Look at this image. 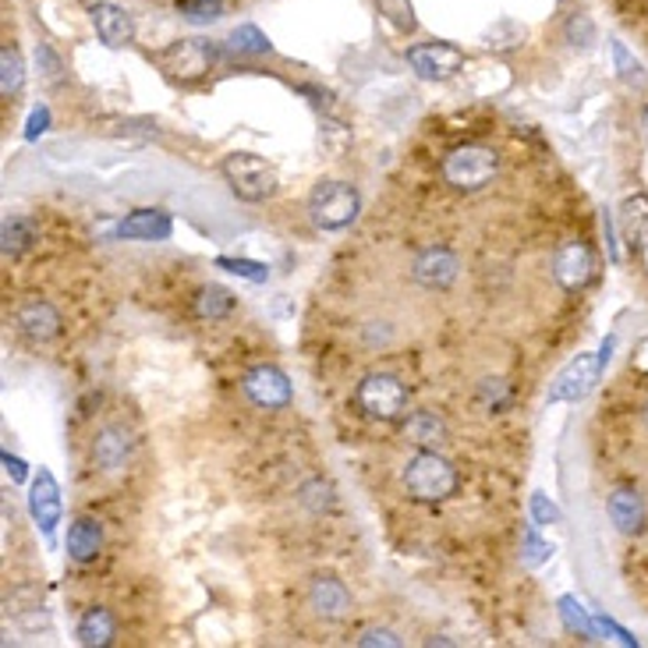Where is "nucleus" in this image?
Returning a JSON list of instances; mask_svg holds the SVG:
<instances>
[{"mask_svg":"<svg viewBox=\"0 0 648 648\" xmlns=\"http://www.w3.org/2000/svg\"><path fill=\"white\" fill-rule=\"evenodd\" d=\"M407 493L422 503H444L457 493V468L436 450H418L404 468Z\"/></svg>","mask_w":648,"mask_h":648,"instance_id":"obj_1","label":"nucleus"},{"mask_svg":"<svg viewBox=\"0 0 648 648\" xmlns=\"http://www.w3.org/2000/svg\"><path fill=\"white\" fill-rule=\"evenodd\" d=\"M500 174V153L482 142H468L444 156V178L457 192H479Z\"/></svg>","mask_w":648,"mask_h":648,"instance_id":"obj_2","label":"nucleus"},{"mask_svg":"<svg viewBox=\"0 0 648 648\" xmlns=\"http://www.w3.org/2000/svg\"><path fill=\"white\" fill-rule=\"evenodd\" d=\"M361 199L347 181H323L309 195V220L320 231H344L358 220Z\"/></svg>","mask_w":648,"mask_h":648,"instance_id":"obj_3","label":"nucleus"},{"mask_svg":"<svg viewBox=\"0 0 648 648\" xmlns=\"http://www.w3.org/2000/svg\"><path fill=\"white\" fill-rule=\"evenodd\" d=\"M224 178L242 202H266L277 192V170L256 153H231L224 160Z\"/></svg>","mask_w":648,"mask_h":648,"instance_id":"obj_4","label":"nucleus"},{"mask_svg":"<svg viewBox=\"0 0 648 648\" xmlns=\"http://www.w3.org/2000/svg\"><path fill=\"white\" fill-rule=\"evenodd\" d=\"M355 404L366 418L393 422V418H401V411L407 407V390H404V383L398 376L369 372L355 390Z\"/></svg>","mask_w":648,"mask_h":648,"instance_id":"obj_5","label":"nucleus"},{"mask_svg":"<svg viewBox=\"0 0 648 648\" xmlns=\"http://www.w3.org/2000/svg\"><path fill=\"white\" fill-rule=\"evenodd\" d=\"M606 361L599 355H578L563 366V372L552 379L549 387V404H578L595 390V383L603 379Z\"/></svg>","mask_w":648,"mask_h":648,"instance_id":"obj_6","label":"nucleus"},{"mask_svg":"<svg viewBox=\"0 0 648 648\" xmlns=\"http://www.w3.org/2000/svg\"><path fill=\"white\" fill-rule=\"evenodd\" d=\"M242 387H245V398L262 411H280V407H288L291 398H294L288 372L277 369V366L248 369L245 379H242Z\"/></svg>","mask_w":648,"mask_h":648,"instance_id":"obj_7","label":"nucleus"},{"mask_svg":"<svg viewBox=\"0 0 648 648\" xmlns=\"http://www.w3.org/2000/svg\"><path fill=\"white\" fill-rule=\"evenodd\" d=\"M465 65V54L450 43H422L407 51V68L425 82H447Z\"/></svg>","mask_w":648,"mask_h":648,"instance_id":"obj_8","label":"nucleus"},{"mask_svg":"<svg viewBox=\"0 0 648 648\" xmlns=\"http://www.w3.org/2000/svg\"><path fill=\"white\" fill-rule=\"evenodd\" d=\"M552 277L563 291H584L595 277V252L584 242H567L552 256Z\"/></svg>","mask_w":648,"mask_h":648,"instance_id":"obj_9","label":"nucleus"},{"mask_svg":"<svg viewBox=\"0 0 648 648\" xmlns=\"http://www.w3.org/2000/svg\"><path fill=\"white\" fill-rule=\"evenodd\" d=\"M213 46L205 40H178L160 54V68L170 78H199L213 65Z\"/></svg>","mask_w":648,"mask_h":648,"instance_id":"obj_10","label":"nucleus"},{"mask_svg":"<svg viewBox=\"0 0 648 648\" xmlns=\"http://www.w3.org/2000/svg\"><path fill=\"white\" fill-rule=\"evenodd\" d=\"M457 273H461V259H457L450 248H439V245L418 252L415 262H411V277L429 291H447L457 280Z\"/></svg>","mask_w":648,"mask_h":648,"instance_id":"obj_11","label":"nucleus"},{"mask_svg":"<svg viewBox=\"0 0 648 648\" xmlns=\"http://www.w3.org/2000/svg\"><path fill=\"white\" fill-rule=\"evenodd\" d=\"M89 19H92V29H97V36L110 46V51H121V46H129L135 40V22L132 14L110 4V0H100V4L89 8Z\"/></svg>","mask_w":648,"mask_h":648,"instance_id":"obj_12","label":"nucleus"},{"mask_svg":"<svg viewBox=\"0 0 648 648\" xmlns=\"http://www.w3.org/2000/svg\"><path fill=\"white\" fill-rule=\"evenodd\" d=\"M14 326H19V334L29 337L33 344H46L60 334V312L51 302L33 298V302H25L19 312H14Z\"/></svg>","mask_w":648,"mask_h":648,"instance_id":"obj_13","label":"nucleus"},{"mask_svg":"<svg viewBox=\"0 0 648 648\" xmlns=\"http://www.w3.org/2000/svg\"><path fill=\"white\" fill-rule=\"evenodd\" d=\"M29 511H33V521L43 528V535H54V528L60 525V489L51 471H40L33 482V493H29Z\"/></svg>","mask_w":648,"mask_h":648,"instance_id":"obj_14","label":"nucleus"},{"mask_svg":"<svg viewBox=\"0 0 648 648\" xmlns=\"http://www.w3.org/2000/svg\"><path fill=\"white\" fill-rule=\"evenodd\" d=\"M174 224L164 210H135L118 224V238L124 242H167Z\"/></svg>","mask_w":648,"mask_h":648,"instance_id":"obj_15","label":"nucleus"},{"mask_svg":"<svg viewBox=\"0 0 648 648\" xmlns=\"http://www.w3.org/2000/svg\"><path fill=\"white\" fill-rule=\"evenodd\" d=\"M129 457H132V439L118 425H107L97 436V447H92V461L103 471V476H121L124 468H129Z\"/></svg>","mask_w":648,"mask_h":648,"instance_id":"obj_16","label":"nucleus"},{"mask_svg":"<svg viewBox=\"0 0 648 648\" xmlns=\"http://www.w3.org/2000/svg\"><path fill=\"white\" fill-rule=\"evenodd\" d=\"M606 507H610V521L616 525V532H624V535H638V532L645 528L648 511H645V500H641L638 489H627V485L613 489Z\"/></svg>","mask_w":648,"mask_h":648,"instance_id":"obj_17","label":"nucleus"},{"mask_svg":"<svg viewBox=\"0 0 648 648\" xmlns=\"http://www.w3.org/2000/svg\"><path fill=\"white\" fill-rule=\"evenodd\" d=\"M309 603L315 616H323V621H340V616H347V610H351V595H347L344 581L337 578H315L309 589Z\"/></svg>","mask_w":648,"mask_h":648,"instance_id":"obj_18","label":"nucleus"},{"mask_svg":"<svg viewBox=\"0 0 648 648\" xmlns=\"http://www.w3.org/2000/svg\"><path fill=\"white\" fill-rule=\"evenodd\" d=\"M103 549V525L97 517H78L68 528V557L75 563H92Z\"/></svg>","mask_w":648,"mask_h":648,"instance_id":"obj_19","label":"nucleus"},{"mask_svg":"<svg viewBox=\"0 0 648 648\" xmlns=\"http://www.w3.org/2000/svg\"><path fill=\"white\" fill-rule=\"evenodd\" d=\"M75 638L82 648H107V645H114L118 638V624H114V616H110V610L103 606H92L82 613V621H78L75 627Z\"/></svg>","mask_w":648,"mask_h":648,"instance_id":"obj_20","label":"nucleus"},{"mask_svg":"<svg viewBox=\"0 0 648 648\" xmlns=\"http://www.w3.org/2000/svg\"><path fill=\"white\" fill-rule=\"evenodd\" d=\"M404 439L418 450H436L439 444H447V422L436 411H415L404 422Z\"/></svg>","mask_w":648,"mask_h":648,"instance_id":"obj_21","label":"nucleus"},{"mask_svg":"<svg viewBox=\"0 0 648 648\" xmlns=\"http://www.w3.org/2000/svg\"><path fill=\"white\" fill-rule=\"evenodd\" d=\"M234 312V294L227 288H216V283H210V288H202L195 294V315L199 320H227V315Z\"/></svg>","mask_w":648,"mask_h":648,"instance_id":"obj_22","label":"nucleus"},{"mask_svg":"<svg viewBox=\"0 0 648 648\" xmlns=\"http://www.w3.org/2000/svg\"><path fill=\"white\" fill-rule=\"evenodd\" d=\"M0 242H4V256H8V259L22 256V252L36 242L33 220H25V216H8L4 227H0Z\"/></svg>","mask_w":648,"mask_h":648,"instance_id":"obj_23","label":"nucleus"},{"mask_svg":"<svg viewBox=\"0 0 648 648\" xmlns=\"http://www.w3.org/2000/svg\"><path fill=\"white\" fill-rule=\"evenodd\" d=\"M25 86V65H22V54L14 51V46H0V92L11 100L19 97Z\"/></svg>","mask_w":648,"mask_h":648,"instance_id":"obj_24","label":"nucleus"},{"mask_svg":"<svg viewBox=\"0 0 648 648\" xmlns=\"http://www.w3.org/2000/svg\"><path fill=\"white\" fill-rule=\"evenodd\" d=\"M610 54H613V68H616V75H621V82H624V86H630V89H648L645 65L627 54V46H624L621 40H613V43H610Z\"/></svg>","mask_w":648,"mask_h":648,"instance_id":"obj_25","label":"nucleus"},{"mask_svg":"<svg viewBox=\"0 0 648 648\" xmlns=\"http://www.w3.org/2000/svg\"><path fill=\"white\" fill-rule=\"evenodd\" d=\"M560 616H563L567 630H574L578 638H584V641H595V638H599L595 616H589V610H584V606L578 603V599L563 595V599H560Z\"/></svg>","mask_w":648,"mask_h":648,"instance_id":"obj_26","label":"nucleus"},{"mask_svg":"<svg viewBox=\"0 0 648 648\" xmlns=\"http://www.w3.org/2000/svg\"><path fill=\"white\" fill-rule=\"evenodd\" d=\"M645 227H648V195H630L621 205V231H624V238L630 245L641 242Z\"/></svg>","mask_w":648,"mask_h":648,"instance_id":"obj_27","label":"nucleus"},{"mask_svg":"<svg viewBox=\"0 0 648 648\" xmlns=\"http://www.w3.org/2000/svg\"><path fill=\"white\" fill-rule=\"evenodd\" d=\"M231 51L238 57H266V54H273V43L266 40L256 25H238L231 33Z\"/></svg>","mask_w":648,"mask_h":648,"instance_id":"obj_28","label":"nucleus"},{"mask_svg":"<svg viewBox=\"0 0 648 648\" xmlns=\"http://www.w3.org/2000/svg\"><path fill=\"white\" fill-rule=\"evenodd\" d=\"M298 500H302L305 511L326 514L329 507H334V485L323 482V479H312V482H305L302 489H298Z\"/></svg>","mask_w":648,"mask_h":648,"instance_id":"obj_29","label":"nucleus"},{"mask_svg":"<svg viewBox=\"0 0 648 648\" xmlns=\"http://www.w3.org/2000/svg\"><path fill=\"white\" fill-rule=\"evenodd\" d=\"M178 11L192 25H210L224 14V0H178Z\"/></svg>","mask_w":648,"mask_h":648,"instance_id":"obj_30","label":"nucleus"},{"mask_svg":"<svg viewBox=\"0 0 648 648\" xmlns=\"http://www.w3.org/2000/svg\"><path fill=\"white\" fill-rule=\"evenodd\" d=\"M539 525H528L525 535H521V563L525 567H539L552 557V546L539 539V532H535Z\"/></svg>","mask_w":648,"mask_h":648,"instance_id":"obj_31","label":"nucleus"},{"mask_svg":"<svg viewBox=\"0 0 648 648\" xmlns=\"http://www.w3.org/2000/svg\"><path fill=\"white\" fill-rule=\"evenodd\" d=\"M220 270H227L234 277H242V280H252V283H266L270 280V266L266 262H252V259H227V256H220L216 259Z\"/></svg>","mask_w":648,"mask_h":648,"instance_id":"obj_32","label":"nucleus"},{"mask_svg":"<svg viewBox=\"0 0 648 648\" xmlns=\"http://www.w3.org/2000/svg\"><path fill=\"white\" fill-rule=\"evenodd\" d=\"M379 14H387L390 25H398L401 33H411L415 29V8H411V0H376Z\"/></svg>","mask_w":648,"mask_h":648,"instance_id":"obj_33","label":"nucleus"},{"mask_svg":"<svg viewBox=\"0 0 648 648\" xmlns=\"http://www.w3.org/2000/svg\"><path fill=\"white\" fill-rule=\"evenodd\" d=\"M479 401L489 411H503V407L511 404V387L503 383V379H485V383L479 387Z\"/></svg>","mask_w":648,"mask_h":648,"instance_id":"obj_34","label":"nucleus"},{"mask_svg":"<svg viewBox=\"0 0 648 648\" xmlns=\"http://www.w3.org/2000/svg\"><path fill=\"white\" fill-rule=\"evenodd\" d=\"M567 40L581 46V51H589V46L595 43V25L589 14H571V22H567Z\"/></svg>","mask_w":648,"mask_h":648,"instance_id":"obj_35","label":"nucleus"},{"mask_svg":"<svg viewBox=\"0 0 648 648\" xmlns=\"http://www.w3.org/2000/svg\"><path fill=\"white\" fill-rule=\"evenodd\" d=\"M376 645H383V648H401V638L393 635L390 627H369V630H361L358 648H376Z\"/></svg>","mask_w":648,"mask_h":648,"instance_id":"obj_36","label":"nucleus"},{"mask_svg":"<svg viewBox=\"0 0 648 648\" xmlns=\"http://www.w3.org/2000/svg\"><path fill=\"white\" fill-rule=\"evenodd\" d=\"M532 521H535V525H557V521H560V511L557 507H552V503L543 496V493H535L532 496Z\"/></svg>","mask_w":648,"mask_h":648,"instance_id":"obj_37","label":"nucleus"},{"mask_svg":"<svg viewBox=\"0 0 648 648\" xmlns=\"http://www.w3.org/2000/svg\"><path fill=\"white\" fill-rule=\"evenodd\" d=\"M46 129H51V110L46 107H36L33 114H29V124H25V138L36 142Z\"/></svg>","mask_w":648,"mask_h":648,"instance_id":"obj_38","label":"nucleus"},{"mask_svg":"<svg viewBox=\"0 0 648 648\" xmlns=\"http://www.w3.org/2000/svg\"><path fill=\"white\" fill-rule=\"evenodd\" d=\"M36 60L46 68V82H57L60 78V60H57V54L51 51L46 43H40V51H36Z\"/></svg>","mask_w":648,"mask_h":648,"instance_id":"obj_39","label":"nucleus"},{"mask_svg":"<svg viewBox=\"0 0 648 648\" xmlns=\"http://www.w3.org/2000/svg\"><path fill=\"white\" fill-rule=\"evenodd\" d=\"M0 461H4V468H8L11 482H25V465L19 461V457H11V454H0Z\"/></svg>","mask_w":648,"mask_h":648,"instance_id":"obj_40","label":"nucleus"},{"mask_svg":"<svg viewBox=\"0 0 648 648\" xmlns=\"http://www.w3.org/2000/svg\"><path fill=\"white\" fill-rule=\"evenodd\" d=\"M641 138L648 142V107L641 110Z\"/></svg>","mask_w":648,"mask_h":648,"instance_id":"obj_41","label":"nucleus"},{"mask_svg":"<svg viewBox=\"0 0 648 648\" xmlns=\"http://www.w3.org/2000/svg\"><path fill=\"white\" fill-rule=\"evenodd\" d=\"M641 418H645V425H648V404H645V411H641Z\"/></svg>","mask_w":648,"mask_h":648,"instance_id":"obj_42","label":"nucleus"}]
</instances>
